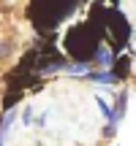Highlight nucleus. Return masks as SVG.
I'll use <instances>...</instances> for the list:
<instances>
[{
  "mask_svg": "<svg viewBox=\"0 0 136 146\" xmlns=\"http://www.w3.org/2000/svg\"><path fill=\"white\" fill-rule=\"evenodd\" d=\"M112 62V54L106 52V49H98V54H95V65H109Z\"/></svg>",
  "mask_w": 136,
  "mask_h": 146,
  "instance_id": "f257e3e1",
  "label": "nucleus"
}]
</instances>
